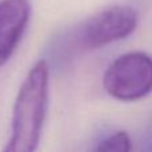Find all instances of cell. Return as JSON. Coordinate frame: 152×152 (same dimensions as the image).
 Instances as JSON below:
<instances>
[{
    "instance_id": "7a4b0ae2",
    "label": "cell",
    "mask_w": 152,
    "mask_h": 152,
    "mask_svg": "<svg viewBox=\"0 0 152 152\" xmlns=\"http://www.w3.org/2000/svg\"><path fill=\"white\" fill-rule=\"evenodd\" d=\"M139 23L137 12L129 5L116 4L96 12L81 24L61 34L52 44L55 58L71 59L123 40L134 34Z\"/></svg>"
},
{
    "instance_id": "6da1fadb",
    "label": "cell",
    "mask_w": 152,
    "mask_h": 152,
    "mask_svg": "<svg viewBox=\"0 0 152 152\" xmlns=\"http://www.w3.org/2000/svg\"><path fill=\"white\" fill-rule=\"evenodd\" d=\"M50 99V66L37 60L21 83L12 111L11 136L3 152H36Z\"/></svg>"
},
{
    "instance_id": "5b68a950",
    "label": "cell",
    "mask_w": 152,
    "mask_h": 152,
    "mask_svg": "<svg viewBox=\"0 0 152 152\" xmlns=\"http://www.w3.org/2000/svg\"><path fill=\"white\" fill-rule=\"evenodd\" d=\"M132 143L127 132L118 131L99 143L96 152H131Z\"/></svg>"
},
{
    "instance_id": "277c9868",
    "label": "cell",
    "mask_w": 152,
    "mask_h": 152,
    "mask_svg": "<svg viewBox=\"0 0 152 152\" xmlns=\"http://www.w3.org/2000/svg\"><path fill=\"white\" fill-rule=\"evenodd\" d=\"M29 0H0V67L15 53L31 19Z\"/></svg>"
},
{
    "instance_id": "3957f363",
    "label": "cell",
    "mask_w": 152,
    "mask_h": 152,
    "mask_svg": "<svg viewBox=\"0 0 152 152\" xmlns=\"http://www.w3.org/2000/svg\"><path fill=\"white\" fill-rule=\"evenodd\" d=\"M103 87L120 102H137L152 92V56L132 51L116 58L105 69Z\"/></svg>"
}]
</instances>
